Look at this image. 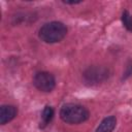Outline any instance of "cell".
Masks as SVG:
<instances>
[{"label":"cell","mask_w":132,"mask_h":132,"mask_svg":"<svg viewBox=\"0 0 132 132\" xmlns=\"http://www.w3.org/2000/svg\"><path fill=\"white\" fill-rule=\"evenodd\" d=\"M90 117L89 110L76 103H66L60 109V118L67 124H80L86 122Z\"/></svg>","instance_id":"6da1fadb"},{"label":"cell","mask_w":132,"mask_h":132,"mask_svg":"<svg viewBox=\"0 0 132 132\" xmlns=\"http://www.w3.org/2000/svg\"><path fill=\"white\" fill-rule=\"evenodd\" d=\"M67 34L66 26L61 22H50L44 24L40 29L38 36L45 43H56L61 41Z\"/></svg>","instance_id":"7a4b0ae2"},{"label":"cell","mask_w":132,"mask_h":132,"mask_svg":"<svg viewBox=\"0 0 132 132\" xmlns=\"http://www.w3.org/2000/svg\"><path fill=\"white\" fill-rule=\"evenodd\" d=\"M33 85L37 90L48 93L54 90L56 86V79L52 73L47 71H39L35 73L33 77Z\"/></svg>","instance_id":"3957f363"},{"label":"cell","mask_w":132,"mask_h":132,"mask_svg":"<svg viewBox=\"0 0 132 132\" xmlns=\"http://www.w3.org/2000/svg\"><path fill=\"white\" fill-rule=\"evenodd\" d=\"M107 77V70L101 67L89 68L85 72V78L87 81H91V84H98L99 81L104 80Z\"/></svg>","instance_id":"277c9868"},{"label":"cell","mask_w":132,"mask_h":132,"mask_svg":"<svg viewBox=\"0 0 132 132\" xmlns=\"http://www.w3.org/2000/svg\"><path fill=\"white\" fill-rule=\"evenodd\" d=\"M18 113V109L13 105L4 104L0 107V124L5 125L12 121Z\"/></svg>","instance_id":"5b68a950"},{"label":"cell","mask_w":132,"mask_h":132,"mask_svg":"<svg viewBox=\"0 0 132 132\" xmlns=\"http://www.w3.org/2000/svg\"><path fill=\"white\" fill-rule=\"evenodd\" d=\"M117 125V119L113 116H109L102 120L95 132H112Z\"/></svg>","instance_id":"8992f818"},{"label":"cell","mask_w":132,"mask_h":132,"mask_svg":"<svg viewBox=\"0 0 132 132\" xmlns=\"http://www.w3.org/2000/svg\"><path fill=\"white\" fill-rule=\"evenodd\" d=\"M53 117H54V109H53V107L46 105L43 108L42 112H41V119H40V123H39V128L40 129L45 128L50 124V122L52 121Z\"/></svg>","instance_id":"52a82bcc"},{"label":"cell","mask_w":132,"mask_h":132,"mask_svg":"<svg viewBox=\"0 0 132 132\" xmlns=\"http://www.w3.org/2000/svg\"><path fill=\"white\" fill-rule=\"evenodd\" d=\"M122 22L123 25L125 26V28L132 32V15L130 14V12L128 10H124L122 13Z\"/></svg>","instance_id":"ba28073f"},{"label":"cell","mask_w":132,"mask_h":132,"mask_svg":"<svg viewBox=\"0 0 132 132\" xmlns=\"http://www.w3.org/2000/svg\"><path fill=\"white\" fill-rule=\"evenodd\" d=\"M63 3H65V4H78V3H80L81 1H65V0H63L62 1Z\"/></svg>","instance_id":"9c48e42d"}]
</instances>
